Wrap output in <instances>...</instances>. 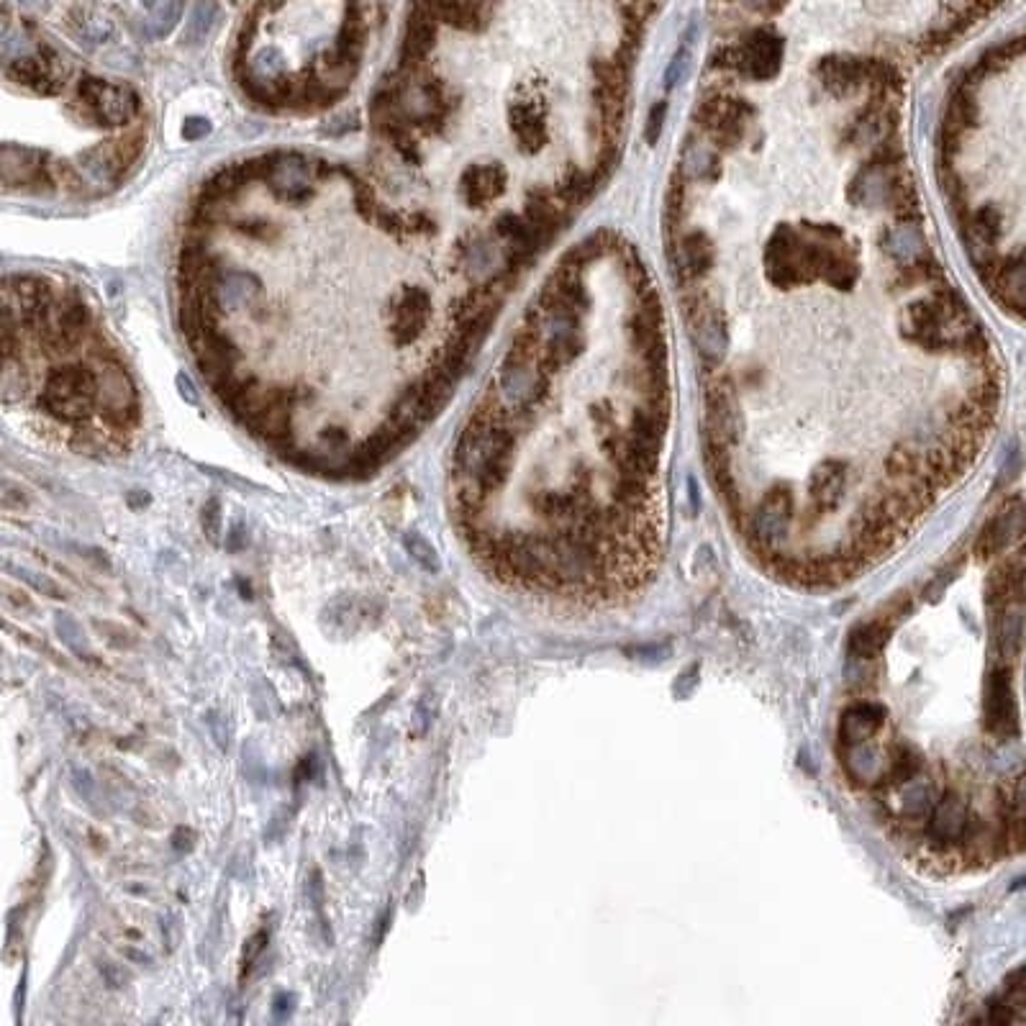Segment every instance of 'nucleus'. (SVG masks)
Returning a JSON list of instances; mask_svg holds the SVG:
<instances>
[{
	"label": "nucleus",
	"instance_id": "obj_1",
	"mask_svg": "<svg viewBox=\"0 0 1026 1026\" xmlns=\"http://www.w3.org/2000/svg\"><path fill=\"white\" fill-rule=\"evenodd\" d=\"M542 337L534 326L526 324L513 337L511 349L501 360L493 378V396L513 413V419L524 421L537 411L539 403L547 401V365L539 362Z\"/></svg>",
	"mask_w": 1026,
	"mask_h": 1026
},
{
	"label": "nucleus",
	"instance_id": "obj_2",
	"mask_svg": "<svg viewBox=\"0 0 1026 1026\" xmlns=\"http://www.w3.org/2000/svg\"><path fill=\"white\" fill-rule=\"evenodd\" d=\"M42 408L54 421L88 426L98 416V378L90 360L54 367L47 375L42 393Z\"/></svg>",
	"mask_w": 1026,
	"mask_h": 1026
},
{
	"label": "nucleus",
	"instance_id": "obj_3",
	"mask_svg": "<svg viewBox=\"0 0 1026 1026\" xmlns=\"http://www.w3.org/2000/svg\"><path fill=\"white\" fill-rule=\"evenodd\" d=\"M75 106L90 126L98 129H121L131 126L142 113V98L129 85H118L103 77H80L75 93Z\"/></svg>",
	"mask_w": 1026,
	"mask_h": 1026
},
{
	"label": "nucleus",
	"instance_id": "obj_4",
	"mask_svg": "<svg viewBox=\"0 0 1026 1026\" xmlns=\"http://www.w3.org/2000/svg\"><path fill=\"white\" fill-rule=\"evenodd\" d=\"M765 275L778 288H798L816 278V239L780 224L765 244Z\"/></svg>",
	"mask_w": 1026,
	"mask_h": 1026
},
{
	"label": "nucleus",
	"instance_id": "obj_5",
	"mask_svg": "<svg viewBox=\"0 0 1026 1026\" xmlns=\"http://www.w3.org/2000/svg\"><path fill=\"white\" fill-rule=\"evenodd\" d=\"M334 167L324 160L308 157L301 152H270V170H267L265 185L272 190L278 201L288 206H306L321 180L331 175Z\"/></svg>",
	"mask_w": 1026,
	"mask_h": 1026
},
{
	"label": "nucleus",
	"instance_id": "obj_6",
	"mask_svg": "<svg viewBox=\"0 0 1026 1026\" xmlns=\"http://www.w3.org/2000/svg\"><path fill=\"white\" fill-rule=\"evenodd\" d=\"M752 116V103L724 93H708L696 108V124L703 126L711 134V142L724 152H734L744 142Z\"/></svg>",
	"mask_w": 1026,
	"mask_h": 1026
},
{
	"label": "nucleus",
	"instance_id": "obj_7",
	"mask_svg": "<svg viewBox=\"0 0 1026 1026\" xmlns=\"http://www.w3.org/2000/svg\"><path fill=\"white\" fill-rule=\"evenodd\" d=\"M0 177L8 193L18 190V193L31 195H52L57 190V180L49 172V154L36 147H24V144H3Z\"/></svg>",
	"mask_w": 1026,
	"mask_h": 1026
},
{
	"label": "nucleus",
	"instance_id": "obj_8",
	"mask_svg": "<svg viewBox=\"0 0 1026 1026\" xmlns=\"http://www.w3.org/2000/svg\"><path fill=\"white\" fill-rule=\"evenodd\" d=\"M147 144L144 131H131L121 136L116 142L101 144V147L90 149V152L77 157V167L95 185H116L129 175L131 167L139 162Z\"/></svg>",
	"mask_w": 1026,
	"mask_h": 1026
},
{
	"label": "nucleus",
	"instance_id": "obj_9",
	"mask_svg": "<svg viewBox=\"0 0 1026 1026\" xmlns=\"http://www.w3.org/2000/svg\"><path fill=\"white\" fill-rule=\"evenodd\" d=\"M793 511H796V501H793L791 488L775 485V488L767 490L760 506L752 513V519H749V539L760 555H778L780 542L788 537V529H791Z\"/></svg>",
	"mask_w": 1026,
	"mask_h": 1026
},
{
	"label": "nucleus",
	"instance_id": "obj_10",
	"mask_svg": "<svg viewBox=\"0 0 1026 1026\" xmlns=\"http://www.w3.org/2000/svg\"><path fill=\"white\" fill-rule=\"evenodd\" d=\"M680 306L685 308V316L690 321V331H693V342H696V352L701 357L703 365L708 370L721 365L726 354V344H729V331H726L724 313L716 306H708L703 303L701 295H685Z\"/></svg>",
	"mask_w": 1026,
	"mask_h": 1026
},
{
	"label": "nucleus",
	"instance_id": "obj_11",
	"mask_svg": "<svg viewBox=\"0 0 1026 1026\" xmlns=\"http://www.w3.org/2000/svg\"><path fill=\"white\" fill-rule=\"evenodd\" d=\"M985 729L998 739L1019 737V708L1014 701L1009 667H993L983 693Z\"/></svg>",
	"mask_w": 1026,
	"mask_h": 1026
},
{
	"label": "nucleus",
	"instance_id": "obj_12",
	"mask_svg": "<svg viewBox=\"0 0 1026 1026\" xmlns=\"http://www.w3.org/2000/svg\"><path fill=\"white\" fill-rule=\"evenodd\" d=\"M875 57H857V54H821L816 59V80L826 93L834 98L852 95L873 80Z\"/></svg>",
	"mask_w": 1026,
	"mask_h": 1026
},
{
	"label": "nucleus",
	"instance_id": "obj_13",
	"mask_svg": "<svg viewBox=\"0 0 1026 1026\" xmlns=\"http://www.w3.org/2000/svg\"><path fill=\"white\" fill-rule=\"evenodd\" d=\"M431 319V295L421 285H406L396 301L390 303V334L398 347L416 342Z\"/></svg>",
	"mask_w": 1026,
	"mask_h": 1026
},
{
	"label": "nucleus",
	"instance_id": "obj_14",
	"mask_svg": "<svg viewBox=\"0 0 1026 1026\" xmlns=\"http://www.w3.org/2000/svg\"><path fill=\"white\" fill-rule=\"evenodd\" d=\"M1026 534V503L1021 498H1014L1009 501L1001 511L993 516L988 524L983 526V531L975 539V555L980 560H991V557L1001 555L1014 542H1019Z\"/></svg>",
	"mask_w": 1026,
	"mask_h": 1026
},
{
	"label": "nucleus",
	"instance_id": "obj_15",
	"mask_svg": "<svg viewBox=\"0 0 1026 1026\" xmlns=\"http://www.w3.org/2000/svg\"><path fill=\"white\" fill-rule=\"evenodd\" d=\"M926 821H929L926 824L929 842L934 847H952V844H962L973 814H970L968 803L962 801L957 793H942Z\"/></svg>",
	"mask_w": 1026,
	"mask_h": 1026
},
{
	"label": "nucleus",
	"instance_id": "obj_16",
	"mask_svg": "<svg viewBox=\"0 0 1026 1026\" xmlns=\"http://www.w3.org/2000/svg\"><path fill=\"white\" fill-rule=\"evenodd\" d=\"M508 188V172L498 162H472L465 167L457 183L462 203L470 208H488Z\"/></svg>",
	"mask_w": 1026,
	"mask_h": 1026
},
{
	"label": "nucleus",
	"instance_id": "obj_17",
	"mask_svg": "<svg viewBox=\"0 0 1026 1026\" xmlns=\"http://www.w3.org/2000/svg\"><path fill=\"white\" fill-rule=\"evenodd\" d=\"M6 77L36 95H54L65 85V75H59V62L54 52L42 54V57L24 54V57L8 59Z\"/></svg>",
	"mask_w": 1026,
	"mask_h": 1026
},
{
	"label": "nucleus",
	"instance_id": "obj_18",
	"mask_svg": "<svg viewBox=\"0 0 1026 1026\" xmlns=\"http://www.w3.org/2000/svg\"><path fill=\"white\" fill-rule=\"evenodd\" d=\"M993 647L1003 660H1014L1024 649L1026 637V596H1016L991 611Z\"/></svg>",
	"mask_w": 1026,
	"mask_h": 1026
},
{
	"label": "nucleus",
	"instance_id": "obj_19",
	"mask_svg": "<svg viewBox=\"0 0 1026 1026\" xmlns=\"http://www.w3.org/2000/svg\"><path fill=\"white\" fill-rule=\"evenodd\" d=\"M213 295L224 313L239 311L260 298L262 280L257 272L244 270V267L221 265L213 278Z\"/></svg>",
	"mask_w": 1026,
	"mask_h": 1026
},
{
	"label": "nucleus",
	"instance_id": "obj_20",
	"mask_svg": "<svg viewBox=\"0 0 1026 1026\" xmlns=\"http://www.w3.org/2000/svg\"><path fill=\"white\" fill-rule=\"evenodd\" d=\"M816 239V278H824L826 283L837 290H847L855 285L860 278V265L852 257V252L844 247L842 239Z\"/></svg>",
	"mask_w": 1026,
	"mask_h": 1026
},
{
	"label": "nucleus",
	"instance_id": "obj_21",
	"mask_svg": "<svg viewBox=\"0 0 1026 1026\" xmlns=\"http://www.w3.org/2000/svg\"><path fill=\"white\" fill-rule=\"evenodd\" d=\"M842 765L847 778L855 785L880 788L888 773V752H883L875 739H867V742L842 747Z\"/></svg>",
	"mask_w": 1026,
	"mask_h": 1026
},
{
	"label": "nucleus",
	"instance_id": "obj_22",
	"mask_svg": "<svg viewBox=\"0 0 1026 1026\" xmlns=\"http://www.w3.org/2000/svg\"><path fill=\"white\" fill-rule=\"evenodd\" d=\"M508 129H511L516 147L524 154H534L547 144V118L539 106L529 98L511 101L508 106Z\"/></svg>",
	"mask_w": 1026,
	"mask_h": 1026
},
{
	"label": "nucleus",
	"instance_id": "obj_23",
	"mask_svg": "<svg viewBox=\"0 0 1026 1026\" xmlns=\"http://www.w3.org/2000/svg\"><path fill=\"white\" fill-rule=\"evenodd\" d=\"M888 711L885 706L875 701H857L852 703L839 719V747H850V744L867 742L875 739L883 732Z\"/></svg>",
	"mask_w": 1026,
	"mask_h": 1026
},
{
	"label": "nucleus",
	"instance_id": "obj_24",
	"mask_svg": "<svg viewBox=\"0 0 1026 1026\" xmlns=\"http://www.w3.org/2000/svg\"><path fill=\"white\" fill-rule=\"evenodd\" d=\"M437 31L439 24L429 13L413 8L408 18L406 36H403L401 47V65L398 67H426L429 65V54L437 47Z\"/></svg>",
	"mask_w": 1026,
	"mask_h": 1026
},
{
	"label": "nucleus",
	"instance_id": "obj_25",
	"mask_svg": "<svg viewBox=\"0 0 1026 1026\" xmlns=\"http://www.w3.org/2000/svg\"><path fill=\"white\" fill-rule=\"evenodd\" d=\"M1016 596H1026V562L1011 557L993 567L985 580V606L993 611Z\"/></svg>",
	"mask_w": 1026,
	"mask_h": 1026
},
{
	"label": "nucleus",
	"instance_id": "obj_26",
	"mask_svg": "<svg viewBox=\"0 0 1026 1026\" xmlns=\"http://www.w3.org/2000/svg\"><path fill=\"white\" fill-rule=\"evenodd\" d=\"M716 262V244L706 231H690L680 239L678 252V278L680 280H701L703 275L711 272Z\"/></svg>",
	"mask_w": 1026,
	"mask_h": 1026
},
{
	"label": "nucleus",
	"instance_id": "obj_27",
	"mask_svg": "<svg viewBox=\"0 0 1026 1026\" xmlns=\"http://www.w3.org/2000/svg\"><path fill=\"white\" fill-rule=\"evenodd\" d=\"M808 493H811V506H814L816 516L839 508L844 493H847V467L842 462H826V465L816 467Z\"/></svg>",
	"mask_w": 1026,
	"mask_h": 1026
},
{
	"label": "nucleus",
	"instance_id": "obj_28",
	"mask_svg": "<svg viewBox=\"0 0 1026 1026\" xmlns=\"http://www.w3.org/2000/svg\"><path fill=\"white\" fill-rule=\"evenodd\" d=\"M898 619H901L898 611H891V614L880 616V619H870L857 624L855 629L850 631V637H847V655L865 657V660H878V655L883 652L885 642L891 637V631Z\"/></svg>",
	"mask_w": 1026,
	"mask_h": 1026
},
{
	"label": "nucleus",
	"instance_id": "obj_29",
	"mask_svg": "<svg viewBox=\"0 0 1026 1026\" xmlns=\"http://www.w3.org/2000/svg\"><path fill=\"white\" fill-rule=\"evenodd\" d=\"M567 211H570V208L557 198L555 190H552V193L534 190V193H529V198H526L524 203V216L547 242H552L557 231L567 224Z\"/></svg>",
	"mask_w": 1026,
	"mask_h": 1026
},
{
	"label": "nucleus",
	"instance_id": "obj_30",
	"mask_svg": "<svg viewBox=\"0 0 1026 1026\" xmlns=\"http://www.w3.org/2000/svg\"><path fill=\"white\" fill-rule=\"evenodd\" d=\"M249 185L247 170H244L242 162H231V165L219 167L216 172L206 177V183L201 185V193L195 201L203 203H219V206H229V201L236 193Z\"/></svg>",
	"mask_w": 1026,
	"mask_h": 1026
},
{
	"label": "nucleus",
	"instance_id": "obj_31",
	"mask_svg": "<svg viewBox=\"0 0 1026 1026\" xmlns=\"http://www.w3.org/2000/svg\"><path fill=\"white\" fill-rule=\"evenodd\" d=\"M880 249H883L891 260L909 265V262H914L916 257H921V254L926 252V244L921 231L916 229V224H898L883 231Z\"/></svg>",
	"mask_w": 1026,
	"mask_h": 1026
},
{
	"label": "nucleus",
	"instance_id": "obj_32",
	"mask_svg": "<svg viewBox=\"0 0 1026 1026\" xmlns=\"http://www.w3.org/2000/svg\"><path fill=\"white\" fill-rule=\"evenodd\" d=\"M493 260H496V244L493 239H485V236H465L457 244V262L470 272L472 278H488L493 272Z\"/></svg>",
	"mask_w": 1026,
	"mask_h": 1026
},
{
	"label": "nucleus",
	"instance_id": "obj_33",
	"mask_svg": "<svg viewBox=\"0 0 1026 1026\" xmlns=\"http://www.w3.org/2000/svg\"><path fill=\"white\" fill-rule=\"evenodd\" d=\"M942 793L937 791V785L932 780H921L914 778L906 785H901V814L903 819L909 821H924L926 816L932 814L934 803L939 801Z\"/></svg>",
	"mask_w": 1026,
	"mask_h": 1026
},
{
	"label": "nucleus",
	"instance_id": "obj_34",
	"mask_svg": "<svg viewBox=\"0 0 1026 1026\" xmlns=\"http://www.w3.org/2000/svg\"><path fill=\"white\" fill-rule=\"evenodd\" d=\"M921 767H924V760L909 744H896L893 752L888 755V773H885V780L880 788H901L909 780L919 778Z\"/></svg>",
	"mask_w": 1026,
	"mask_h": 1026
},
{
	"label": "nucleus",
	"instance_id": "obj_35",
	"mask_svg": "<svg viewBox=\"0 0 1026 1026\" xmlns=\"http://www.w3.org/2000/svg\"><path fill=\"white\" fill-rule=\"evenodd\" d=\"M219 3L216 0H195L193 11H190L188 26H185L183 44L185 47H201L208 36L216 29V21H219Z\"/></svg>",
	"mask_w": 1026,
	"mask_h": 1026
},
{
	"label": "nucleus",
	"instance_id": "obj_36",
	"mask_svg": "<svg viewBox=\"0 0 1026 1026\" xmlns=\"http://www.w3.org/2000/svg\"><path fill=\"white\" fill-rule=\"evenodd\" d=\"M226 224L239 236H247L252 242L275 244L280 239V226L260 213H229Z\"/></svg>",
	"mask_w": 1026,
	"mask_h": 1026
},
{
	"label": "nucleus",
	"instance_id": "obj_37",
	"mask_svg": "<svg viewBox=\"0 0 1026 1026\" xmlns=\"http://www.w3.org/2000/svg\"><path fill=\"white\" fill-rule=\"evenodd\" d=\"M598 180L601 177L596 172H583V170H570L560 183H557L555 195L565 203L567 208L583 206L585 201H590V195L596 193Z\"/></svg>",
	"mask_w": 1026,
	"mask_h": 1026
},
{
	"label": "nucleus",
	"instance_id": "obj_38",
	"mask_svg": "<svg viewBox=\"0 0 1026 1026\" xmlns=\"http://www.w3.org/2000/svg\"><path fill=\"white\" fill-rule=\"evenodd\" d=\"M683 172L690 180H708L714 183L721 175V160L714 152H703V147L690 144L683 160Z\"/></svg>",
	"mask_w": 1026,
	"mask_h": 1026
},
{
	"label": "nucleus",
	"instance_id": "obj_39",
	"mask_svg": "<svg viewBox=\"0 0 1026 1026\" xmlns=\"http://www.w3.org/2000/svg\"><path fill=\"white\" fill-rule=\"evenodd\" d=\"M403 547H406L408 555L416 560V565L424 572H429V575L442 572V557H439L437 547H434L424 534H419V531L413 529L406 531V534H403Z\"/></svg>",
	"mask_w": 1026,
	"mask_h": 1026
},
{
	"label": "nucleus",
	"instance_id": "obj_40",
	"mask_svg": "<svg viewBox=\"0 0 1026 1026\" xmlns=\"http://www.w3.org/2000/svg\"><path fill=\"white\" fill-rule=\"evenodd\" d=\"M180 16H183V0H165L162 6L154 8L144 29H147L152 39H162V36H167L175 29Z\"/></svg>",
	"mask_w": 1026,
	"mask_h": 1026
},
{
	"label": "nucleus",
	"instance_id": "obj_41",
	"mask_svg": "<svg viewBox=\"0 0 1026 1026\" xmlns=\"http://www.w3.org/2000/svg\"><path fill=\"white\" fill-rule=\"evenodd\" d=\"M875 675H878V660H865V657H852L847 655V662H844V680L852 690H862L873 683Z\"/></svg>",
	"mask_w": 1026,
	"mask_h": 1026
},
{
	"label": "nucleus",
	"instance_id": "obj_42",
	"mask_svg": "<svg viewBox=\"0 0 1026 1026\" xmlns=\"http://www.w3.org/2000/svg\"><path fill=\"white\" fill-rule=\"evenodd\" d=\"M249 62H252V70L260 77H265V80H280V77L288 75V72H285V57L280 54V49L275 47L262 49V52H257V57L249 59Z\"/></svg>",
	"mask_w": 1026,
	"mask_h": 1026
},
{
	"label": "nucleus",
	"instance_id": "obj_43",
	"mask_svg": "<svg viewBox=\"0 0 1026 1026\" xmlns=\"http://www.w3.org/2000/svg\"><path fill=\"white\" fill-rule=\"evenodd\" d=\"M18 578H24L26 583L31 585V588L39 590L42 596L54 598V601H67V598H70V596H67V590L62 588V585H59V583H54L52 578H47V575H39V572H29V570H24V567H21V570H18Z\"/></svg>",
	"mask_w": 1026,
	"mask_h": 1026
},
{
	"label": "nucleus",
	"instance_id": "obj_44",
	"mask_svg": "<svg viewBox=\"0 0 1026 1026\" xmlns=\"http://www.w3.org/2000/svg\"><path fill=\"white\" fill-rule=\"evenodd\" d=\"M3 603H6L11 611H16V614H21V616L36 614V611H39V606H36L34 598H31L26 590L16 588V585H11V583H3Z\"/></svg>",
	"mask_w": 1026,
	"mask_h": 1026
},
{
	"label": "nucleus",
	"instance_id": "obj_45",
	"mask_svg": "<svg viewBox=\"0 0 1026 1026\" xmlns=\"http://www.w3.org/2000/svg\"><path fill=\"white\" fill-rule=\"evenodd\" d=\"M201 521H203V531H206V537L211 539L213 544H219L221 524H224L219 498H208L206 506H203V511H201Z\"/></svg>",
	"mask_w": 1026,
	"mask_h": 1026
},
{
	"label": "nucleus",
	"instance_id": "obj_46",
	"mask_svg": "<svg viewBox=\"0 0 1026 1026\" xmlns=\"http://www.w3.org/2000/svg\"><path fill=\"white\" fill-rule=\"evenodd\" d=\"M80 36L90 44H101L111 36V24H108L106 18L85 13V16H80Z\"/></svg>",
	"mask_w": 1026,
	"mask_h": 1026
},
{
	"label": "nucleus",
	"instance_id": "obj_47",
	"mask_svg": "<svg viewBox=\"0 0 1026 1026\" xmlns=\"http://www.w3.org/2000/svg\"><path fill=\"white\" fill-rule=\"evenodd\" d=\"M267 939H270V932H267V929H260V932L254 934V937L247 942V950H244V957H242V980L252 973L254 962L260 960V955L265 952Z\"/></svg>",
	"mask_w": 1026,
	"mask_h": 1026
},
{
	"label": "nucleus",
	"instance_id": "obj_48",
	"mask_svg": "<svg viewBox=\"0 0 1026 1026\" xmlns=\"http://www.w3.org/2000/svg\"><path fill=\"white\" fill-rule=\"evenodd\" d=\"M180 131H183L185 142H201V139H206V136L211 134L213 124L206 116H188L183 121V126H180Z\"/></svg>",
	"mask_w": 1026,
	"mask_h": 1026
},
{
	"label": "nucleus",
	"instance_id": "obj_49",
	"mask_svg": "<svg viewBox=\"0 0 1026 1026\" xmlns=\"http://www.w3.org/2000/svg\"><path fill=\"white\" fill-rule=\"evenodd\" d=\"M665 113H667V103L660 101L652 106V111H649V118H647V126H644V136H647V142L649 144H657V139L662 136V126H665Z\"/></svg>",
	"mask_w": 1026,
	"mask_h": 1026
},
{
	"label": "nucleus",
	"instance_id": "obj_50",
	"mask_svg": "<svg viewBox=\"0 0 1026 1026\" xmlns=\"http://www.w3.org/2000/svg\"><path fill=\"white\" fill-rule=\"evenodd\" d=\"M29 506L31 501L24 490L16 488V485L6 480V483H3V508H6V511H26Z\"/></svg>",
	"mask_w": 1026,
	"mask_h": 1026
},
{
	"label": "nucleus",
	"instance_id": "obj_51",
	"mask_svg": "<svg viewBox=\"0 0 1026 1026\" xmlns=\"http://www.w3.org/2000/svg\"><path fill=\"white\" fill-rule=\"evenodd\" d=\"M360 126L362 124H360V116H357V113H342V116L331 118L329 124H326V131L334 136H342V134H347V131H357Z\"/></svg>",
	"mask_w": 1026,
	"mask_h": 1026
},
{
	"label": "nucleus",
	"instance_id": "obj_52",
	"mask_svg": "<svg viewBox=\"0 0 1026 1026\" xmlns=\"http://www.w3.org/2000/svg\"><path fill=\"white\" fill-rule=\"evenodd\" d=\"M319 442L326 444L329 449H342L349 442V434L342 426H326V429L319 431Z\"/></svg>",
	"mask_w": 1026,
	"mask_h": 1026
},
{
	"label": "nucleus",
	"instance_id": "obj_53",
	"mask_svg": "<svg viewBox=\"0 0 1026 1026\" xmlns=\"http://www.w3.org/2000/svg\"><path fill=\"white\" fill-rule=\"evenodd\" d=\"M175 383H177V393H180V398H183L185 403H190V406H198V403H201L198 388H195V383L188 378V375H185V372H180V375H177Z\"/></svg>",
	"mask_w": 1026,
	"mask_h": 1026
},
{
	"label": "nucleus",
	"instance_id": "obj_54",
	"mask_svg": "<svg viewBox=\"0 0 1026 1026\" xmlns=\"http://www.w3.org/2000/svg\"><path fill=\"white\" fill-rule=\"evenodd\" d=\"M1021 470V452L1016 444H1011L1009 449V455H1006V462H1003V470H1001V480L1003 483H1009V480H1014L1016 475H1019Z\"/></svg>",
	"mask_w": 1026,
	"mask_h": 1026
},
{
	"label": "nucleus",
	"instance_id": "obj_55",
	"mask_svg": "<svg viewBox=\"0 0 1026 1026\" xmlns=\"http://www.w3.org/2000/svg\"><path fill=\"white\" fill-rule=\"evenodd\" d=\"M57 631L62 634V637H65V642L70 644V647H75V639L80 637V629H77V624L70 619V616H59Z\"/></svg>",
	"mask_w": 1026,
	"mask_h": 1026
},
{
	"label": "nucleus",
	"instance_id": "obj_56",
	"mask_svg": "<svg viewBox=\"0 0 1026 1026\" xmlns=\"http://www.w3.org/2000/svg\"><path fill=\"white\" fill-rule=\"evenodd\" d=\"M101 975L106 978V983L111 985V988H121L124 985V973L116 968V965H111V962H103L101 965Z\"/></svg>",
	"mask_w": 1026,
	"mask_h": 1026
},
{
	"label": "nucleus",
	"instance_id": "obj_57",
	"mask_svg": "<svg viewBox=\"0 0 1026 1026\" xmlns=\"http://www.w3.org/2000/svg\"><path fill=\"white\" fill-rule=\"evenodd\" d=\"M75 788L80 793H85V801H90L93 798V780H90V775L85 773V770H75Z\"/></svg>",
	"mask_w": 1026,
	"mask_h": 1026
},
{
	"label": "nucleus",
	"instance_id": "obj_58",
	"mask_svg": "<svg viewBox=\"0 0 1026 1026\" xmlns=\"http://www.w3.org/2000/svg\"><path fill=\"white\" fill-rule=\"evenodd\" d=\"M208 724H211V732H213V737H216V742H219V747H221V749L229 747V739H226L224 734H221L219 714H216V711H211V714H208Z\"/></svg>",
	"mask_w": 1026,
	"mask_h": 1026
},
{
	"label": "nucleus",
	"instance_id": "obj_59",
	"mask_svg": "<svg viewBox=\"0 0 1026 1026\" xmlns=\"http://www.w3.org/2000/svg\"><path fill=\"white\" fill-rule=\"evenodd\" d=\"M121 952H124V957H129L131 962H136V965H147V968L149 965H154V960L147 955V952H136L134 947H124Z\"/></svg>",
	"mask_w": 1026,
	"mask_h": 1026
}]
</instances>
